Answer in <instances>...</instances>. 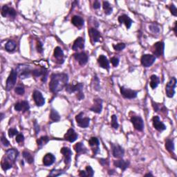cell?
Here are the masks:
<instances>
[{
	"instance_id": "obj_1",
	"label": "cell",
	"mask_w": 177,
	"mask_h": 177,
	"mask_svg": "<svg viewBox=\"0 0 177 177\" xmlns=\"http://www.w3.org/2000/svg\"><path fill=\"white\" fill-rule=\"evenodd\" d=\"M68 76L66 74H55L51 76L49 89L52 93H57L64 88L68 84Z\"/></svg>"
},
{
	"instance_id": "obj_2",
	"label": "cell",
	"mask_w": 177,
	"mask_h": 177,
	"mask_svg": "<svg viewBox=\"0 0 177 177\" xmlns=\"http://www.w3.org/2000/svg\"><path fill=\"white\" fill-rule=\"evenodd\" d=\"M17 77H18V71L15 70L13 69L10 74L9 76L6 80V90L10 91L11 89L13 88L15 84L16 83Z\"/></svg>"
},
{
	"instance_id": "obj_3",
	"label": "cell",
	"mask_w": 177,
	"mask_h": 177,
	"mask_svg": "<svg viewBox=\"0 0 177 177\" xmlns=\"http://www.w3.org/2000/svg\"><path fill=\"white\" fill-rule=\"evenodd\" d=\"M176 84V77H172L166 87V94L169 98H172L174 93H175V87Z\"/></svg>"
},
{
	"instance_id": "obj_4",
	"label": "cell",
	"mask_w": 177,
	"mask_h": 177,
	"mask_svg": "<svg viewBox=\"0 0 177 177\" xmlns=\"http://www.w3.org/2000/svg\"><path fill=\"white\" fill-rule=\"evenodd\" d=\"M84 113H80L76 116V120L77 122V125L82 128H87L89 127V122H90V119L89 118L83 117Z\"/></svg>"
},
{
	"instance_id": "obj_5",
	"label": "cell",
	"mask_w": 177,
	"mask_h": 177,
	"mask_svg": "<svg viewBox=\"0 0 177 177\" xmlns=\"http://www.w3.org/2000/svg\"><path fill=\"white\" fill-rule=\"evenodd\" d=\"M131 122H132L133 125H134V128L136 130L140 131V132H141V131L143 130L144 123H143V119L140 117V116H132V117L131 118Z\"/></svg>"
},
{
	"instance_id": "obj_6",
	"label": "cell",
	"mask_w": 177,
	"mask_h": 177,
	"mask_svg": "<svg viewBox=\"0 0 177 177\" xmlns=\"http://www.w3.org/2000/svg\"><path fill=\"white\" fill-rule=\"evenodd\" d=\"M155 60H156V57L154 55L145 54L141 57V64L145 67H149L154 64Z\"/></svg>"
},
{
	"instance_id": "obj_7",
	"label": "cell",
	"mask_w": 177,
	"mask_h": 177,
	"mask_svg": "<svg viewBox=\"0 0 177 177\" xmlns=\"http://www.w3.org/2000/svg\"><path fill=\"white\" fill-rule=\"evenodd\" d=\"M112 154L116 159H122L125 154V150L118 144H111Z\"/></svg>"
},
{
	"instance_id": "obj_8",
	"label": "cell",
	"mask_w": 177,
	"mask_h": 177,
	"mask_svg": "<svg viewBox=\"0 0 177 177\" xmlns=\"http://www.w3.org/2000/svg\"><path fill=\"white\" fill-rule=\"evenodd\" d=\"M120 93L123 97L128 99L135 98L137 96V92L132 89L125 88L124 87H120Z\"/></svg>"
},
{
	"instance_id": "obj_9",
	"label": "cell",
	"mask_w": 177,
	"mask_h": 177,
	"mask_svg": "<svg viewBox=\"0 0 177 177\" xmlns=\"http://www.w3.org/2000/svg\"><path fill=\"white\" fill-rule=\"evenodd\" d=\"M165 44L163 42H158L155 43L153 47V51L154 55L156 57H161L163 55Z\"/></svg>"
},
{
	"instance_id": "obj_10",
	"label": "cell",
	"mask_w": 177,
	"mask_h": 177,
	"mask_svg": "<svg viewBox=\"0 0 177 177\" xmlns=\"http://www.w3.org/2000/svg\"><path fill=\"white\" fill-rule=\"evenodd\" d=\"M89 35H90V38L91 39L92 42L93 43L98 42H101L102 40V36L100 35V32L98 30H96V28H89Z\"/></svg>"
},
{
	"instance_id": "obj_11",
	"label": "cell",
	"mask_w": 177,
	"mask_h": 177,
	"mask_svg": "<svg viewBox=\"0 0 177 177\" xmlns=\"http://www.w3.org/2000/svg\"><path fill=\"white\" fill-rule=\"evenodd\" d=\"M33 100L35 101L36 105L38 107H42L45 103V100L44 98L42 93L39 91H35L33 94Z\"/></svg>"
},
{
	"instance_id": "obj_12",
	"label": "cell",
	"mask_w": 177,
	"mask_h": 177,
	"mask_svg": "<svg viewBox=\"0 0 177 177\" xmlns=\"http://www.w3.org/2000/svg\"><path fill=\"white\" fill-rule=\"evenodd\" d=\"M65 88H66V91L69 93H74V92L79 93V92H82V89H83V84L82 83H77L76 84H67Z\"/></svg>"
},
{
	"instance_id": "obj_13",
	"label": "cell",
	"mask_w": 177,
	"mask_h": 177,
	"mask_svg": "<svg viewBox=\"0 0 177 177\" xmlns=\"http://www.w3.org/2000/svg\"><path fill=\"white\" fill-rule=\"evenodd\" d=\"M152 122H153L154 127L159 132H162V131L166 129V125H164V123L162 121H161L158 116H154L153 118H152Z\"/></svg>"
},
{
	"instance_id": "obj_14",
	"label": "cell",
	"mask_w": 177,
	"mask_h": 177,
	"mask_svg": "<svg viewBox=\"0 0 177 177\" xmlns=\"http://www.w3.org/2000/svg\"><path fill=\"white\" fill-rule=\"evenodd\" d=\"M2 15L4 18L9 16L10 18H15V17L16 16V12L13 8H9L7 5H4L2 9Z\"/></svg>"
},
{
	"instance_id": "obj_15",
	"label": "cell",
	"mask_w": 177,
	"mask_h": 177,
	"mask_svg": "<svg viewBox=\"0 0 177 177\" xmlns=\"http://www.w3.org/2000/svg\"><path fill=\"white\" fill-rule=\"evenodd\" d=\"M103 109V100L100 98H96L93 100V105L90 108V110L97 113H100Z\"/></svg>"
},
{
	"instance_id": "obj_16",
	"label": "cell",
	"mask_w": 177,
	"mask_h": 177,
	"mask_svg": "<svg viewBox=\"0 0 177 177\" xmlns=\"http://www.w3.org/2000/svg\"><path fill=\"white\" fill-rule=\"evenodd\" d=\"M74 57L82 66L86 64L88 61V55L84 52L76 53V54H74Z\"/></svg>"
},
{
	"instance_id": "obj_17",
	"label": "cell",
	"mask_w": 177,
	"mask_h": 177,
	"mask_svg": "<svg viewBox=\"0 0 177 177\" xmlns=\"http://www.w3.org/2000/svg\"><path fill=\"white\" fill-rule=\"evenodd\" d=\"M53 56L56 59L57 62L59 63V64H62L64 62V53H63V51L60 47H55L54 53H53Z\"/></svg>"
},
{
	"instance_id": "obj_18",
	"label": "cell",
	"mask_w": 177,
	"mask_h": 177,
	"mask_svg": "<svg viewBox=\"0 0 177 177\" xmlns=\"http://www.w3.org/2000/svg\"><path fill=\"white\" fill-rule=\"evenodd\" d=\"M60 152H61V153L63 154V156H64L65 163H66L67 165L69 164L71 160V155H72L71 150L70 149L69 147H62L61 150H60Z\"/></svg>"
},
{
	"instance_id": "obj_19",
	"label": "cell",
	"mask_w": 177,
	"mask_h": 177,
	"mask_svg": "<svg viewBox=\"0 0 177 177\" xmlns=\"http://www.w3.org/2000/svg\"><path fill=\"white\" fill-rule=\"evenodd\" d=\"M77 137H78V136H77L74 129H69L64 135V139L71 143L76 141Z\"/></svg>"
},
{
	"instance_id": "obj_20",
	"label": "cell",
	"mask_w": 177,
	"mask_h": 177,
	"mask_svg": "<svg viewBox=\"0 0 177 177\" xmlns=\"http://www.w3.org/2000/svg\"><path fill=\"white\" fill-rule=\"evenodd\" d=\"M118 21H119L120 24H125L127 28L129 29L132 24L133 23V21L130 19L129 16H127V15H120L119 18H118Z\"/></svg>"
},
{
	"instance_id": "obj_21",
	"label": "cell",
	"mask_w": 177,
	"mask_h": 177,
	"mask_svg": "<svg viewBox=\"0 0 177 177\" xmlns=\"http://www.w3.org/2000/svg\"><path fill=\"white\" fill-rule=\"evenodd\" d=\"M29 104L27 101L24 100L21 103H18L15 105V110L18 111H26L29 110Z\"/></svg>"
},
{
	"instance_id": "obj_22",
	"label": "cell",
	"mask_w": 177,
	"mask_h": 177,
	"mask_svg": "<svg viewBox=\"0 0 177 177\" xmlns=\"http://www.w3.org/2000/svg\"><path fill=\"white\" fill-rule=\"evenodd\" d=\"M84 40L82 38H77L74 43L72 48L74 51H77L78 49H84Z\"/></svg>"
},
{
	"instance_id": "obj_23",
	"label": "cell",
	"mask_w": 177,
	"mask_h": 177,
	"mask_svg": "<svg viewBox=\"0 0 177 177\" xmlns=\"http://www.w3.org/2000/svg\"><path fill=\"white\" fill-rule=\"evenodd\" d=\"M18 152L17 151L16 149H10L8 151L6 152V156L8 158L10 161H11L12 163H14L15 161V160L17 159L18 156Z\"/></svg>"
},
{
	"instance_id": "obj_24",
	"label": "cell",
	"mask_w": 177,
	"mask_h": 177,
	"mask_svg": "<svg viewBox=\"0 0 177 177\" xmlns=\"http://www.w3.org/2000/svg\"><path fill=\"white\" fill-rule=\"evenodd\" d=\"M98 62L100 67L103 68V69H105L107 70L110 69V63H109V61L105 55H100V57H98Z\"/></svg>"
},
{
	"instance_id": "obj_25",
	"label": "cell",
	"mask_w": 177,
	"mask_h": 177,
	"mask_svg": "<svg viewBox=\"0 0 177 177\" xmlns=\"http://www.w3.org/2000/svg\"><path fill=\"white\" fill-rule=\"evenodd\" d=\"M55 161V157L52 154H47L43 158V163L45 166H49L53 164Z\"/></svg>"
},
{
	"instance_id": "obj_26",
	"label": "cell",
	"mask_w": 177,
	"mask_h": 177,
	"mask_svg": "<svg viewBox=\"0 0 177 177\" xmlns=\"http://www.w3.org/2000/svg\"><path fill=\"white\" fill-rule=\"evenodd\" d=\"M32 74L34 76L39 77V76H43L42 80L43 82H45L47 80V72L45 71V69H36L32 71Z\"/></svg>"
},
{
	"instance_id": "obj_27",
	"label": "cell",
	"mask_w": 177,
	"mask_h": 177,
	"mask_svg": "<svg viewBox=\"0 0 177 177\" xmlns=\"http://www.w3.org/2000/svg\"><path fill=\"white\" fill-rule=\"evenodd\" d=\"M113 165L117 168H120L122 170H125L128 167H129V162L127 161H124V160H118V161H113Z\"/></svg>"
},
{
	"instance_id": "obj_28",
	"label": "cell",
	"mask_w": 177,
	"mask_h": 177,
	"mask_svg": "<svg viewBox=\"0 0 177 177\" xmlns=\"http://www.w3.org/2000/svg\"><path fill=\"white\" fill-rule=\"evenodd\" d=\"M12 164L13 163L10 161V160L7 158V157L5 156L3 159H2V163H1V166H2V168L3 169V170L6 171L8 169H11L12 168Z\"/></svg>"
},
{
	"instance_id": "obj_29",
	"label": "cell",
	"mask_w": 177,
	"mask_h": 177,
	"mask_svg": "<svg viewBox=\"0 0 177 177\" xmlns=\"http://www.w3.org/2000/svg\"><path fill=\"white\" fill-rule=\"evenodd\" d=\"M71 22L74 26H77V27L81 28L84 25V19L81 17L75 15L71 19Z\"/></svg>"
},
{
	"instance_id": "obj_30",
	"label": "cell",
	"mask_w": 177,
	"mask_h": 177,
	"mask_svg": "<svg viewBox=\"0 0 177 177\" xmlns=\"http://www.w3.org/2000/svg\"><path fill=\"white\" fill-rule=\"evenodd\" d=\"M74 149L77 154H85L87 152L86 147L82 143H77L76 145H75Z\"/></svg>"
},
{
	"instance_id": "obj_31",
	"label": "cell",
	"mask_w": 177,
	"mask_h": 177,
	"mask_svg": "<svg viewBox=\"0 0 177 177\" xmlns=\"http://www.w3.org/2000/svg\"><path fill=\"white\" fill-rule=\"evenodd\" d=\"M151 79V82H150V87H152V89H154L155 88H156L157 86L159 85V82H160V80L158 77L155 75H152L150 77Z\"/></svg>"
},
{
	"instance_id": "obj_32",
	"label": "cell",
	"mask_w": 177,
	"mask_h": 177,
	"mask_svg": "<svg viewBox=\"0 0 177 177\" xmlns=\"http://www.w3.org/2000/svg\"><path fill=\"white\" fill-rule=\"evenodd\" d=\"M166 148L170 153H174V144L172 140L167 139L166 140Z\"/></svg>"
},
{
	"instance_id": "obj_33",
	"label": "cell",
	"mask_w": 177,
	"mask_h": 177,
	"mask_svg": "<svg viewBox=\"0 0 177 177\" xmlns=\"http://www.w3.org/2000/svg\"><path fill=\"white\" fill-rule=\"evenodd\" d=\"M22 154H23V157L24 158V159L26 160V162H27L28 163L31 164V163H33L34 158H33V156H32V154H31L30 152H28L27 151H24Z\"/></svg>"
},
{
	"instance_id": "obj_34",
	"label": "cell",
	"mask_w": 177,
	"mask_h": 177,
	"mask_svg": "<svg viewBox=\"0 0 177 177\" xmlns=\"http://www.w3.org/2000/svg\"><path fill=\"white\" fill-rule=\"evenodd\" d=\"M50 118L53 122H57L60 120V116L56 110L52 109L50 113Z\"/></svg>"
},
{
	"instance_id": "obj_35",
	"label": "cell",
	"mask_w": 177,
	"mask_h": 177,
	"mask_svg": "<svg viewBox=\"0 0 177 177\" xmlns=\"http://www.w3.org/2000/svg\"><path fill=\"white\" fill-rule=\"evenodd\" d=\"M16 48V43L13 40H9L8 42L5 45V48L7 51L11 52L15 50V48Z\"/></svg>"
},
{
	"instance_id": "obj_36",
	"label": "cell",
	"mask_w": 177,
	"mask_h": 177,
	"mask_svg": "<svg viewBox=\"0 0 177 177\" xmlns=\"http://www.w3.org/2000/svg\"><path fill=\"white\" fill-rule=\"evenodd\" d=\"M103 9L105 11V13L106 15H110L113 11L112 7L111 6L110 4L108 2H103Z\"/></svg>"
},
{
	"instance_id": "obj_37",
	"label": "cell",
	"mask_w": 177,
	"mask_h": 177,
	"mask_svg": "<svg viewBox=\"0 0 177 177\" xmlns=\"http://www.w3.org/2000/svg\"><path fill=\"white\" fill-rule=\"evenodd\" d=\"M31 72V70L27 67H22V70L20 71V77L21 78H26L29 76Z\"/></svg>"
},
{
	"instance_id": "obj_38",
	"label": "cell",
	"mask_w": 177,
	"mask_h": 177,
	"mask_svg": "<svg viewBox=\"0 0 177 177\" xmlns=\"http://www.w3.org/2000/svg\"><path fill=\"white\" fill-rule=\"evenodd\" d=\"M49 139L47 136H42L40 139H39L37 140V143L38 146L40 147H42L44 145H46L48 142Z\"/></svg>"
},
{
	"instance_id": "obj_39",
	"label": "cell",
	"mask_w": 177,
	"mask_h": 177,
	"mask_svg": "<svg viewBox=\"0 0 177 177\" xmlns=\"http://www.w3.org/2000/svg\"><path fill=\"white\" fill-rule=\"evenodd\" d=\"M89 143L91 147H98L100 143H99L98 139L96 137H91L90 140H89Z\"/></svg>"
},
{
	"instance_id": "obj_40",
	"label": "cell",
	"mask_w": 177,
	"mask_h": 177,
	"mask_svg": "<svg viewBox=\"0 0 177 177\" xmlns=\"http://www.w3.org/2000/svg\"><path fill=\"white\" fill-rule=\"evenodd\" d=\"M118 119L117 116L116 115H113L111 116V127H112L113 129H117L118 127Z\"/></svg>"
},
{
	"instance_id": "obj_41",
	"label": "cell",
	"mask_w": 177,
	"mask_h": 177,
	"mask_svg": "<svg viewBox=\"0 0 177 177\" xmlns=\"http://www.w3.org/2000/svg\"><path fill=\"white\" fill-rule=\"evenodd\" d=\"M15 92L17 94H18V95H19V96L23 95V94L24 93V87L21 86V85H19L17 87H15Z\"/></svg>"
},
{
	"instance_id": "obj_42",
	"label": "cell",
	"mask_w": 177,
	"mask_h": 177,
	"mask_svg": "<svg viewBox=\"0 0 177 177\" xmlns=\"http://www.w3.org/2000/svg\"><path fill=\"white\" fill-rule=\"evenodd\" d=\"M113 47L116 51H122L123 49H124V48H125V44L124 43H120V44H116V45H113Z\"/></svg>"
},
{
	"instance_id": "obj_43",
	"label": "cell",
	"mask_w": 177,
	"mask_h": 177,
	"mask_svg": "<svg viewBox=\"0 0 177 177\" xmlns=\"http://www.w3.org/2000/svg\"><path fill=\"white\" fill-rule=\"evenodd\" d=\"M86 174H87V176H93L94 174V171L93 169L91 168V166H87L86 168Z\"/></svg>"
},
{
	"instance_id": "obj_44",
	"label": "cell",
	"mask_w": 177,
	"mask_h": 177,
	"mask_svg": "<svg viewBox=\"0 0 177 177\" xmlns=\"http://www.w3.org/2000/svg\"><path fill=\"white\" fill-rule=\"evenodd\" d=\"M1 143H2V144L3 145L4 147H8L10 145L9 141L6 139V138L4 136V134H2V137H1Z\"/></svg>"
},
{
	"instance_id": "obj_45",
	"label": "cell",
	"mask_w": 177,
	"mask_h": 177,
	"mask_svg": "<svg viewBox=\"0 0 177 177\" xmlns=\"http://www.w3.org/2000/svg\"><path fill=\"white\" fill-rule=\"evenodd\" d=\"M19 134L18 130L16 129H14V128H11L8 130V136L10 138H12L15 135H18Z\"/></svg>"
},
{
	"instance_id": "obj_46",
	"label": "cell",
	"mask_w": 177,
	"mask_h": 177,
	"mask_svg": "<svg viewBox=\"0 0 177 177\" xmlns=\"http://www.w3.org/2000/svg\"><path fill=\"white\" fill-rule=\"evenodd\" d=\"M110 61L111 62V64H113V66L115 67H117L118 64H119V59H118V58L116 57H111Z\"/></svg>"
},
{
	"instance_id": "obj_47",
	"label": "cell",
	"mask_w": 177,
	"mask_h": 177,
	"mask_svg": "<svg viewBox=\"0 0 177 177\" xmlns=\"http://www.w3.org/2000/svg\"><path fill=\"white\" fill-rule=\"evenodd\" d=\"M15 140L17 143H22L24 140V136L21 134H18V135H17Z\"/></svg>"
},
{
	"instance_id": "obj_48",
	"label": "cell",
	"mask_w": 177,
	"mask_h": 177,
	"mask_svg": "<svg viewBox=\"0 0 177 177\" xmlns=\"http://www.w3.org/2000/svg\"><path fill=\"white\" fill-rule=\"evenodd\" d=\"M170 12L172 13V14L174 16H176L177 15V9L176 8V6H174V4H172L170 6Z\"/></svg>"
},
{
	"instance_id": "obj_49",
	"label": "cell",
	"mask_w": 177,
	"mask_h": 177,
	"mask_svg": "<svg viewBox=\"0 0 177 177\" xmlns=\"http://www.w3.org/2000/svg\"><path fill=\"white\" fill-rule=\"evenodd\" d=\"M37 50L39 53H42L43 52V46L40 41H38L37 43Z\"/></svg>"
},
{
	"instance_id": "obj_50",
	"label": "cell",
	"mask_w": 177,
	"mask_h": 177,
	"mask_svg": "<svg viewBox=\"0 0 177 177\" xmlns=\"http://www.w3.org/2000/svg\"><path fill=\"white\" fill-rule=\"evenodd\" d=\"M150 30H151L152 32L153 33H157L159 32V28L158 27V26L155 25V24H154V25H152L150 26Z\"/></svg>"
},
{
	"instance_id": "obj_51",
	"label": "cell",
	"mask_w": 177,
	"mask_h": 177,
	"mask_svg": "<svg viewBox=\"0 0 177 177\" xmlns=\"http://www.w3.org/2000/svg\"><path fill=\"white\" fill-rule=\"evenodd\" d=\"M57 171H51V174H49V176H60L62 174V172H58L57 173Z\"/></svg>"
},
{
	"instance_id": "obj_52",
	"label": "cell",
	"mask_w": 177,
	"mask_h": 177,
	"mask_svg": "<svg viewBox=\"0 0 177 177\" xmlns=\"http://www.w3.org/2000/svg\"><path fill=\"white\" fill-rule=\"evenodd\" d=\"M93 8L95 9H98L100 8V4L98 1H95L93 3Z\"/></svg>"
},
{
	"instance_id": "obj_53",
	"label": "cell",
	"mask_w": 177,
	"mask_h": 177,
	"mask_svg": "<svg viewBox=\"0 0 177 177\" xmlns=\"http://www.w3.org/2000/svg\"><path fill=\"white\" fill-rule=\"evenodd\" d=\"M79 176H87L86 172L80 170V173H79Z\"/></svg>"
},
{
	"instance_id": "obj_54",
	"label": "cell",
	"mask_w": 177,
	"mask_h": 177,
	"mask_svg": "<svg viewBox=\"0 0 177 177\" xmlns=\"http://www.w3.org/2000/svg\"><path fill=\"white\" fill-rule=\"evenodd\" d=\"M35 132H36V134H38V132L40 131V128H39V126L38 125V123L35 122Z\"/></svg>"
},
{
	"instance_id": "obj_55",
	"label": "cell",
	"mask_w": 177,
	"mask_h": 177,
	"mask_svg": "<svg viewBox=\"0 0 177 177\" xmlns=\"http://www.w3.org/2000/svg\"><path fill=\"white\" fill-rule=\"evenodd\" d=\"M174 33H175V35H177V34H176V21L175 22V24H174Z\"/></svg>"
},
{
	"instance_id": "obj_56",
	"label": "cell",
	"mask_w": 177,
	"mask_h": 177,
	"mask_svg": "<svg viewBox=\"0 0 177 177\" xmlns=\"http://www.w3.org/2000/svg\"><path fill=\"white\" fill-rule=\"evenodd\" d=\"M3 118H4V114L3 113H1V120H2V119H3Z\"/></svg>"
},
{
	"instance_id": "obj_57",
	"label": "cell",
	"mask_w": 177,
	"mask_h": 177,
	"mask_svg": "<svg viewBox=\"0 0 177 177\" xmlns=\"http://www.w3.org/2000/svg\"><path fill=\"white\" fill-rule=\"evenodd\" d=\"M145 176H152V174H150V173H149V174H145Z\"/></svg>"
}]
</instances>
